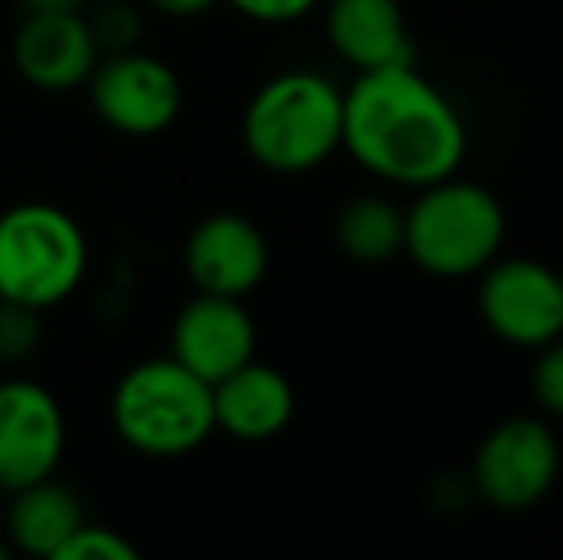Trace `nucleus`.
Here are the masks:
<instances>
[{"label": "nucleus", "mask_w": 563, "mask_h": 560, "mask_svg": "<svg viewBox=\"0 0 563 560\" xmlns=\"http://www.w3.org/2000/svg\"><path fill=\"white\" fill-rule=\"evenodd\" d=\"M341 146L372 177L426 188L456 177L467 131L445 92L407 62L356 74L353 89L341 92Z\"/></svg>", "instance_id": "nucleus-1"}, {"label": "nucleus", "mask_w": 563, "mask_h": 560, "mask_svg": "<svg viewBox=\"0 0 563 560\" xmlns=\"http://www.w3.org/2000/svg\"><path fill=\"white\" fill-rule=\"evenodd\" d=\"M242 142L268 173H311L341 146V89L311 69H288L250 97Z\"/></svg>", "instance_id": "nucleus-2"}, {"label": "nucleus", "mask_w": 563, "mask_h": 560, "mask_svg": "<svg viewBox=\"0 0 563 560\" xmlns=\"http://www.w3.org/2000/svg\"><path fill=\"white\" fill-rule=\"evenodd\" d=\"M112 426L134 453L185 457L216 433L211 384L177 358H150L119 376Z\"/></svg>", "instance_id": "nucleus-3"}, {"label": "nucleus", "mask_w": 563, "mask_h": 560, "mask_svg": "<svg viewBox=\"0 0 563 560\" xmlns=\"http://www.w3.org/2000/svg\"><path fill=\"white\" fill-rule=\"evenodd\" d=\"M402 254L430 277H472L483 273L506 242V211L483 185L433 180L418 188V200L402 211Z\"/></svg>", "instance_id": "nucleus-4"}, {"label": "nucleus", "mask_w": 563, "mask_h": 560, "mask_svg": "<svg viewBox=\"0 0 563 560\" xmlns=\"http://www.w3.org/2000/svg\"><path fill=\"white\" fill-rule=\"evenodd\" d=\"M89 270V239L54 204L0 211V299L46 311L69 299Z\"/></svg>", "instance_id": "nucleus-5"}, {"label": "nucleus", "mask_w": 563, "mask_h": 560, "mask_svg": "<svg viewBox=\"0 0 563 560\" xmlns=\"http://www.w3.org/2000/svg\"><path fill=\"white\" fill-rule=\"evenodd\" d=\"M92 112L119 135L150 139L177 123L185 89L169 62L142 51H115L89 74Z\"/></svg>", "instance_id": "nucleus-6"}, {"label": "nucleus", "mask_w": 563, "mask_h": 560, "mask_svg": "<svg viewBox=\"0 0 563 560\" xmlns=\"http://www.w3.org/2000/svg\"><path fill=\"white\" fill-rule=\"evenodd\" d=\"M479 495L498 510H529L552 492L560 476V446L549 422L518 419L498 422L479 441L472 461Z\"/></svg>", "instance_id": "nucleus-7"}, {"label": "nucleus", "mask_w": 563, "mask_h": 560, "mask_svg": "<svg viewBox=\"0 0 563 560\" xmlns=\"http://www.w3.org/2000/svg\"><path fill=\"white\" fill-rule=\"evenodd\" d=\"M479 315L495 338L541 350L563 338V273L529 257H495L479 281Z\"/></svg>", "instance_id": "nucleus-8"}, {"label": "nucleus", "mask_w": 563, "mask_h": 560, "mask_svg": "<svg viewBox=\"0 0 563 560\" xmlns=\"http://www.w3.org/2000/svg\"><path fill=\"white\" fill-rule=\"evenodd\" d=\"M66 415L35 381H0V487L15 492L58 472Z\"/></svg>", "instance_id": "nucleus-9"}, {"label": "nucleus", "mask_w": 563, "mask_h": 560, "mask_svg": "<svg viewBox=\"0 0 563 560\" xmlns=\"http://www.w3.org/2000/svg\"><path fill=\"white\" fill-rule=\"evenodd\" d=\"M12 62L27 85L62 92L89 81L100 62V46L77 8H38L15 28Z\"/></svg>", "instance_id": "nucleus-10"}, {"label": "nucleus", "mask_w": 563, "mask_h": 560, "mask_svg": "<svg viewBox=\"0 0 563 560\" xmlns=\"http://www.w3.org/2000/svg\"><path fill=\"white\" fill-rule=\"evenodd\" d=\"M173 353L185 369H192L200 381L216 384L238 365L253 361L257 350V327L242 299L196 292L173 319Z\"/></svg>", "instance_id": "nucleus-11"}, {"label": "nucleus", "mask_w": 563, "mask_h": 560, "mask_svg": "<svg viewBox=\"0 0 563 560\" xmlns=\"http://www.w3.org/2000/svg\"><path fill=\"white\" fill-rule=\"evenodd\" d=\"M185 270L196 292L245 299L268 273V242L253 219L238 211H216L188 234Z\"/></svg>", "instance_id": "nucleus-12"}, {"label": "nucleus", "mask_w": 563, "mask_h": 560, "mask_svg": "<svg viewBox=\"0 0 563 560\" xmlns=\"http://www.w3.org/2000/svg\"><path fill=\"white\" fill-rule=\"evenodd\" d=\"M211 404H216V430L238 441H268L288 430L296 415V392L280 369L245 361L211 384Z\"/></svg>", "instance_id": "nucleus-13"}, {"label": "nucleus", "mask_w": 563, "mask_h": 560, "mask_svg": "<svg viewBox=\"0 0 563 560\" xmlns=\"http://www.w3.org/2000/svg\"><path fill=\"white\" fill-rule=\"evenodd\" d=\"M327 39L338 58H345L361 74L415 62L410 28L399 0H330Z\"/></svg>", "instance_id": "nucleus-14"}, {"label": "nucleus", "mask_w": 563, "mask_h": 560, "mask_svg": "<svg viewBox=\"0 0 563 560\" xmlns=\"http://www.w3.org/2000/svg\"><path fill=\"white\" fill-rule=\"evenodd\" d=\"M0 518H4L8 546L15 553L54 560L58 549L69 541V534L85 523V510L69 487H62L54 476H46L27 487L8 492L4 515Z\"/></svg>", "instance_id": "nucleus-15"}, {"label": "nucleus", "mask_w": 563, "mask_h": 560, "mask_svg": "<svg viewBox=\"0 0 563 560\" xmlns=\"http://www.w3.org/2000/svg\"><path fill=\"white\" fill-rule=\"evenodd\" d=\"M402 211L384 196H361L338 211V246L356 265H384L402 254Z\"/></svg>", "instance_id": "nucleus-16"}, {"label": "nucleus", "mask_w": 563, "mask_h": 560, "mask_svg": "<svg viewBox=\"0 0 563 560\" xmlns=\"http://www.w3.org/2000/svg\"><path fill=\"white\" fill-rule=\"evenodd\" d=\"M139 549L123 538L112 526H92V523H81L69 541L58 549L54 560H134Z\"/></svg>", "instance_id": "nucleus-17"}, {"label": "nucleus", "mask_w": 563, "mask_h": 560, "mask_svg": "<svg viewBox=\"0 0 563 560\" xmlns=\"http://www.w3.org/2000/svg\"><path fill=\"white\" fill-rule=\"evenodd\" d=\"M38 315L43 311H35V307L0 299V361H23L35 353L38 338H43Z\"/></svg>", "instance_id": "nucleus-18"}, {"label": "nucleus", "mask_w": 563, "mask_h": 560, "mask_svg": "<svg viewBox=\"0 0 563 560\" xmlns=\"http://www.w3.org/2000/svg\"><path fill=\"white\" fill-rule=\"evenodd\" d=\"M92 35H97V46L100 54H115V51H131L134 39H139L142 31V20L139 12H134L131 4H123V0H112V4L97 8V15L89 20Z\"/></svg>", "instance_id": "nucleus-19"}, {"label": "nucleus", "mask_w": 563, "mask_h": 560, "mask_svg": "<svg viewBox=\"0 0 563 560\" xmlns=\"http://www.w3.org/2000/svg\"><path fill=\"white\" fill-rule=\"evenodd\" d=\"M529 388H533V399L544 411L563 419V338L541 345V358H537L533 376H529Z\"/></svg>", "instance_id": "nucleus-20"}, {"label": "nucleus", "mask_w": 563, "mask_h": 560, "mask_svg": "<svg viewBox=\"0 0 563 560\" xmlns=\"http://www.w3.org/2000/svg\"><path fill=\"white\" fill-rule=\"evenodd\" d=\"M227 4L257 23H291L311 12L319 0H227Z\"/></svg>", "instance_id": "nucleus-21"}, {"label": "nucleus", "mask_w": 563, "mask_h": 560, "mask_svg": "<svg viewBox=\"0 0 563 560\" xmlns=\"http://www.w3.org/2000/svg\"><path fill=\"white\" fill-rule=\"evenodd\" d=\"M154 12L169 15V20H192V15H203L219 4V0H146Z\"/></svg>", "instance_id": "nucleus-22"}, {"label": "nucleus", "mask_w": 563, "mask_h": 560, "mask_svg": "<svg viewBox=\"0 0 563 560\" xmlns=\"http://www.w3.org/2000/svg\"><path fill=\"white\" fill-rule=\"evenodd\" d=\"M27 12H38V8H77V0H23Z\"/></svg>", "instance_id": "nucleus-23"}, {"label": "nucleus", "mask_w": 563, "mask_h": 560, "mask_svg": "<svg viewBox=\"0 0 563 560\" xmlns=\"http://www.w3.org/2000/svg\"><path fill=\"white\" fill-rule=\"evenodd\" d=\"M8 557H12V546H8V541L0 538V560H8Z\"/></svg>", "instance_id": "nucleus-24"}, {"label": "nucleus", "mask_w": 563, "mask_h": 560, "mask_svg": "<svg viewBox=\"0 0 563 560\" xmlns=\"http://www.w3.org/2000/svg\"><path fill=\"white\" fill-rule=\"evenodd\" d=\"M0 515H4V487H0Z\"/></svg>", "instance_id": "nucleus-25"}]
</instances>
